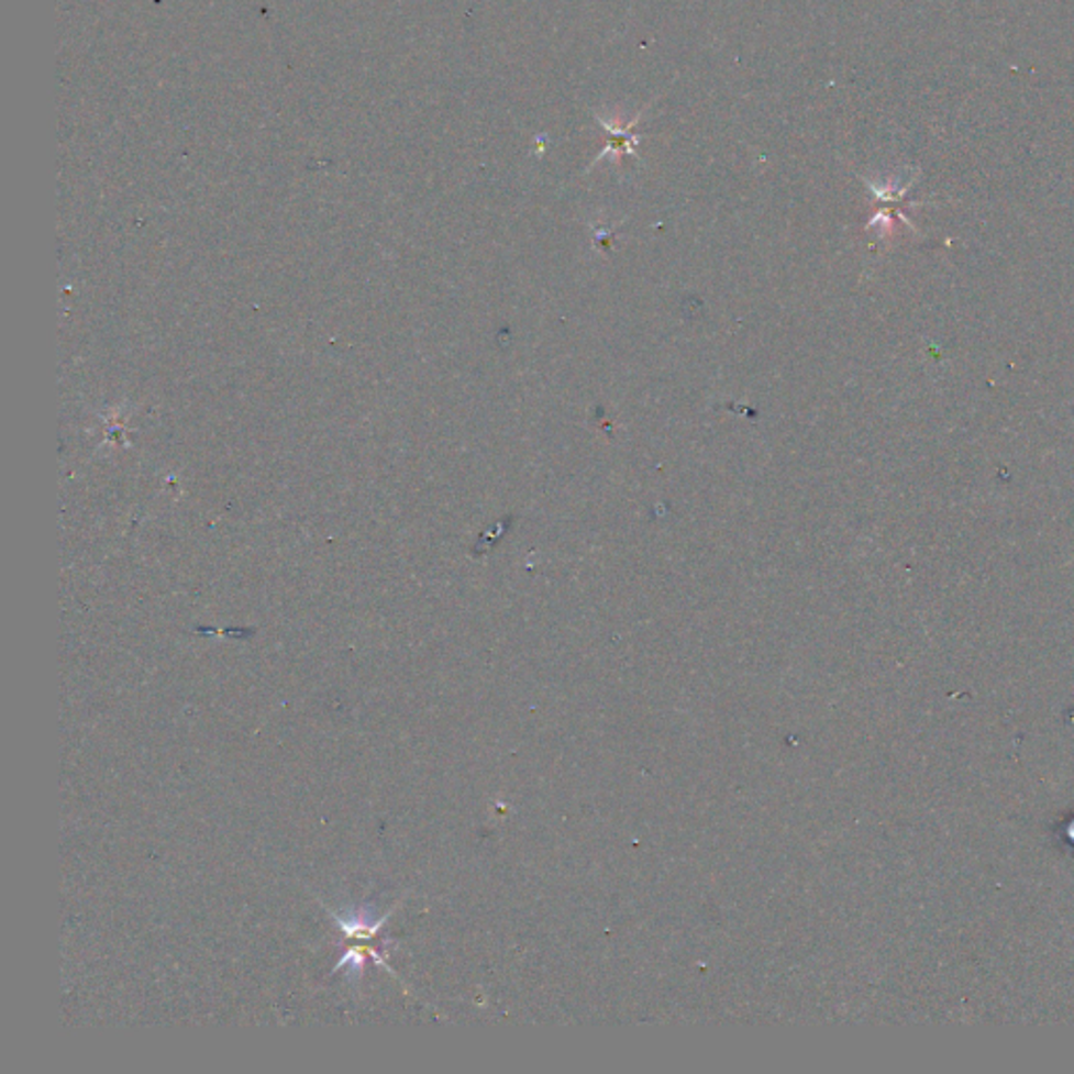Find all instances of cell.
Wrapping results in <instances>:
<instances>
[{
  "mask_svg": "<svg viewBox=\"0 0 1074 1074\" xmlns=\"http://www.w3.org/2000/svg\"><path fill=\"white\" fill-rule=\"evenodd\" d=\"M642 114H644V110H642L641 114L634 115V120H632V122H628V124H623V126H619V124H616V122L611 124V122H607L605 118L596 115V122H598V124H600V126L607 131V135H609V145H607V150H605L602 154H598V156H596L595 162H600L602 158H607V156H611V158H616V160H619L621 156H636V152H634V150H636V145H639V137H636V135H632V129H634V126L641 122Z\"/></svg>",
  "mask_w": 1074,
  "mask_h": 1074,
  "instance_id": "6da1fadb",
  "label": "cell"
},
{
  "mask_svg": "<svg viewBox=\"0 0 1074 1074\" xmlns=\"http://www.w3.org/2000/svg\"><path fill=\"white\" fill-rule=\"evenodd\" d=\"M334 915V921L341 926L344 930V934L351 938H359V940H366V938L374 937L383 923L387 921L389 915H383V917H372V911L367 909H351L346 914H332Z\"/></svg>",
  "mask_w": 1074,
  "mask_h": 1074,
  "instance_id": "7a4b0ae2",
  "label": "cell"
}]
</instances>
